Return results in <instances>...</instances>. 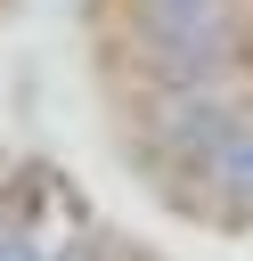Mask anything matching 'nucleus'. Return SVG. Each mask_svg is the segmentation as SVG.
Listing matches in <instances>:
<instances>
[{"instance_id":"obj_1","label":"nucleus","mask_w":253,"mask_h":261,"mask_svg":"<svg viewBox=\"0 0 253 261\" xmlns=\"http://www.w3.org/2000/svg\"><path fill=\"white\" fill-rule=\"evenodd\" d=\"M253 106L237 98V90H188V98H155V122H147V155H163L180 179H196L204 171V155L245 122Z\"/></svg>"},{"instance_id":"obj_2","label":"nucleus","mask_w":253,"mask_h":261,"mask_svg":"<svg viewBox=\"0 0 253 261\" xmlns=\"http://www.w3.org/2000/svg\"><path fill=\"white\" fill-rule=\"evenodd\" d=\"M188 188L212 196V220H220V228H253V114L204 155V171H196Z\"/></svg>"},{"instance_id":"obj_3","label":"nucleus","mask_w":253,"mask_h":261,"mask_svg":"<svg viewBox=\"0 0 253 261\" xmlns=\"http://www.w3.org/2000/svg\"><path fill=\"white\" fill-rule=\"evenodd\" d=\"M0 261H49V245L24 212H0Z\"/></svg>"}]
</instances>
